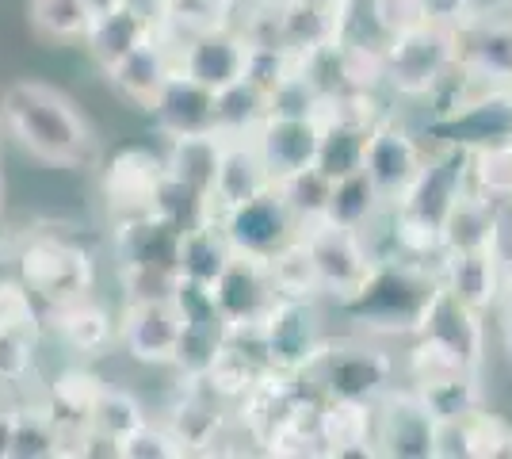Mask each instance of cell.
Listing matches in <instances>:
<instances>
[{
    "label": "cell",
    "instance_id": "cell-1",
    "mask_svg": "<svg viewBox=\"0 0 512 459\" xmlns=\"http://www.w3.org/2000/svg\"><path fill=\"white\" fill-rule=\"evenodd\" d=\"M0 123L31 157L77 169L92 157V131L73 100L39 81H20L0 100Z\"/></svg>",
    "mask_w": 512,
    "mask_h": 459
},
{
    "label": "cell",
    "instance_id": "cell-2",
    "mask_svg": "<svg viewBox=\"0 0 512 459\" xmlns=\"http://www.w3.org/2000/svg\"><path fill=\"white\" fill-rule=\"evenodd\" d=\"M436 291H440L436 268L394 257V261L375 264L367 287L356 299H348L344 310L375 333H413L417 337Z\"/></svg>",
    "mask_w": 512,
    "mask_h": 459
},
{
    "label": "cell",
    "instance_id": "cell-3",
    "mask_svg": "<svg viewBox=\"0 0 512 459\" xmlns=\"http://www.w3.org/2000/svg\"><path fill=\"white\" fill-rule=\"evenodd\" d=\"M455 66V31L448 27H409L383 46V81L402 96H428Z\"/></svg>",
    "mask_w": 512,
    "mask_h": 459
},
{
    "label": "cell",
    "instance_id": "cell-4",
    "mask_svg": "<svg viewBox=\"0 0 512 459\" xmlns=\"http://www.w3.org/2000/svg\"><path fill=\"white\" fill-rule=\"evenodd\" d=\"M20 284L50 310L92 295L96 264L88 249L62 238H39L20 253Z\"/></svg>",
    "mask_w": 512,
    "mask_h": 459
},
{
    "label": "cell",
    "instance_id": "cell-5",
    "mask_svg": "<svg viewBox=\"0 0 512 459\" xmlns=\"http://www.w3.org/2000/svg\"><path fill=\"white\" fill-rule=\"evenodd\" d=\"M256 341H260L268 368L302 375L325 349V333H321L314 299H276L256 326Z\"/></svg>",
    "mask_w": 512,
    "mask_h": 459
},
{
    "label": "cell",
    "instance_id": "cell-6",
    "mask_svg": "<svg viewBox=\"0 0 512 459\" xmlns=\"http://www.w3.org/2000/svg\"><path fill=\"white\" fill-rule=\"evenodd\" d=\"M302 241H306V249L314 257V268H318L321 295L337 299L341 306L360 295L367 280H371V272H375V264H379L356 230L314 222V226L302 230Z\"/></svg>",
    "mask_w": 512,
    "mask_h": 459
},
{
    "label": "cell",
    "instance_id": "cell-7",
    "mask_svg": "<svg viewBox=\"0 0 512 459\" xmlns=\"http://www.w3.org/2000/svg\"><path fill=\"white\" fill-rule=\"evenodd\" d=\"M245 62H249V43L230 23H211L188 35L184 43H176V73L211 92L245 81Z\"/></svg>",
    "mask_w": 512,
    "mask_h": 459
},
{
    "label": "cell",
    "instance_id": "cell-8",
    "mask_svg": "<svg viewBox=\"0 0 512 459\" xmlns=\"http://www.w3.org/2000/svg\"><path fill=\"white\" fill-rule=\"evenodd\" d=\"M302 375H318L325 394L375 402L383 391H390L394 360L383 349H367V345H352V341H341V345H329L325 341L318 360Z\"/></svg>",
    "mask_w": 512,
    "mask_h": 459
},
{
    "label": "cell",
    "instance_id": "cell-9",
    "mask_svg": "<svg viewBox=\"0 0 512 459\" xmlns=\"http://www.w3.org/2000/svg\"><path fill=\"white\" fill-rule=\"evenodd\" d=\"M218 226L226 241L234 245V253L241 257H256V261H268L272 253H279L287 241H295L302 234L295 215L283 207L276 188L260 192L256 199L241 203V207H230L218 215Z\"/></svg>",
    "mask_w": 512,
    "mask_h": 459
},
{
    "label": "cell",
    "instance_id": "cell-10",
    "mask_svg": "<svg viewBox=\"0 0 512 459\" xmlns=\"http://www.w3.org/2000/svg\"><path fill=\"white\" fill-rule=\"evenodd\" d=\"M436 417L428 414L425 398L406 391H383L375 398V452L394 459H432Z\"/></svg>",
    "mask_w": 512,
    "mask_h": 459
},
{
    "label": "cell",
    "instance_id": "cell-11",
    "mask_svg": "<svg viewBox=\"0 0 512 459\" xmlns=\"http://www.w3.org/2000/svg\"><path fill=\"white\" fill-rule=\"evenodd\" d=\"M425 157L428 150L406 127H398L394 119H375L367 131V146H363V173L371 176V184L379 188L386 203H394L417 180Z\"/></svg>",
    "mask_w": 512,
    "mask_h": 459
},
{
    "label": "cell",
    "instance_id": "cell-12",
    "mask_svg": "<svg viewBox=\"0 0 512 459\" xmlns=\"http://www.w3.org/2000/svg\"><path fill=\"white\" fill-rule=\"evenodd\" d=\"M211 291L214 306H218V314H222L230 333L256 329L260 318L279 299L276 287H272V276H268V264L256 261V257H241V253H234V261L226 264V272L214 280Z\"/></svg>",
    "mask_w": 512,
    "mask_h": 459
},
{
    "label": "cell",
    "instance_id": "cell-13",
    "mask_svg": "<svg viewBox=\"0 0 512 459\" xmlns=\"http://www.w3.org/2000/svg\"><path fill=\"white\" fill-rule=\"evenodd\" d=\"M253 146L272 176V184L318 165L321 119L318 115H268L253 134Z\"/></svg>",
    "mask_w": 512,
    "mask_h": 459
},
{
    "label": "cell",
    "instance_id": "cell-14",
    "mask_svg": "<svg viewBox=\"0 0 512 459\" xmlns=\"http://www.w3.org/2000/svg\"><path fill=\"white\" fill-rule=\"evenodd\" d=\"M184 333V318L172 299H142L127 303L119 322V345L138 364H172Z\"/></svg>",
    "mask_w": 512,
    "mask_h": 459
},
{
    "label": "cell",
    "instance_id": "cell-15",
    "mask_svg": "<svg viewBox=\"0 0 512 459\" xmlns=\"http://www.w3.org/2000/svg\"><path fill=\"white\" fill-rule=\"evenodd\" d=\"M172 77H176V43H172L165 31H157L153 39L130 50L127 58L115 69H107V81L111 88L134 104V108L150 111L157 104V96L165 92Z\"/></svg>",
    "mask_w": 512,
    "mask_h": 459
},
{
    "label": "cell",
    "instance_id": "cell-16",
    "mask_svg": "<svg viewBox=\"0 0 512 459\" xmlns=\"http://www.w3.org/2000/svg\"><path fill=\"white\" fill-rule=\"evenodd\" d=\"M161 176H165V157H157L150 150L115 153L111 165L104 169V199L115 222L150 215Z\"/></svg>",
    "mask_w": 512,
    "mask_h": 459
},
{
    "label": "cell",
    "instance_id": "cell-17",
    "mask_svg": "<svg viewBox=\"0 0 512 459\" xmlns=\"http://www.w3.org/2000/svg\"><path fill=\"white\" fill-rule=\"evenodd\" d=\"M455 62L493 85L512 88V23L505 16H470L455 27Z\"/></svg>",
    "mask_w": 512,
    "mask_h": 459
},
{
    "label": "cell",
    "instance_id": "cell-18",
    "mask_svg": "<svg viewBox=\"0 0 512 459\" xmlns=\"http://www.w3.org/2000/svg\"><path fill=\"white\" fill-rule=\"evenodd\" d=\"M321 456H379L375 452V402L325 394L318 410Z\"/></svg>",
    "mask_w": 512,
    "mask_h": 459
},
{
    "label": "cell",
    "instance_id": "cell-19",
    "mask_svg": "<svg viewBox=\"0 0 512 459\" xmlns=\"http://www.w3.org/2000/svg\"><path fill=\"white\" fill-rule=\"evenodd\" d=\"M436 280L451 299H459L470 310H490L501 291V253L497 249H478V253H444L436 261Z\"/></svg>",
    "mask_w": 512,
    "mask_h": 459
},
{
    "label": "cell",
    "instance_id": "cell-20",
    "mask_svg": "<svg viewBox=\"0 0 512 459\" xmlns=\"http://www.w3.org/2000/svg\"><path fill=\"white\" fill-rule=\"evenodd\" d=\"M268 188H272V176L264 169L253 138H222V161H218V176H214L211 188L214 219L222 211H230V207H241V203L256 199Z\"/></svg>",
    "mask_w": 512,
    "mask_h": 459
},
{
    "label": "cell",
    "instance_id": "cell-21",
    "mask_svg": "<svg viewBox=\"0 0 512 459\" xmlns=\"http://www.w3.org/2000/svg\"><path fill=\"white\" fill-rule=\"evenodd\" d=\"M421 333L444 341L467 368L478 372L482 352H486V322H482V310H470V306H463L459 299H451L448 291L440 287L432 306H428L425 322H421Z\"/></svg>",
    "mask_w": 512,
    "mask_h": 459
},
{
    "label": "cell",
    "instance_id": "cell-22",
    "mask_svg": "<svg viewBox=\"0 0 512 459\" xmlns=\"http://www.w3.org/2000/svg\"><path fill=\"white\" fill-rule=\"evenodd\" d=\"M501 241V207L478 192H463L451 203V211L440 222V245L444 253H478L497 249Z\"/></svg>",
    "mask_w": 512,
    "mask_h": 459
},
{
    "label": "cell",
    "instance_id": "cell-23",
    "mask_svg": "<svg viewBox=\"0 0 512 459\" xmlns=\"http://www.w3.org/2000/svg\"><path fill=\"white\" fill-rule=\"evenodd\" d=\"M161 27L146 16V12H138L134 4H119L115 12H104V16H96L92 27H88L85 35V46L88 54H92V62L104 69H115L123 58H127L130 50H138V46L153 39Z\"/></svg>",
    "mask_w": 512,
    "mask_h": 459
},
{
    "label": "cell",
    "instance_id": "cell-24",
    "mask_svg": "<svg viewBox=\"0 0 512 459\" xmlns=\"http://www.w3.org/2000/svg\"><path fill=\"white\" fill-rule=\"evenodd\" d=\"M119 268H169L176 272V257H180V230L165 222L161 215H134V219H119Z\"/></svg>",
    "mask_w": 512,
    "mask_h": 459
},
{
    "label": "cell",
    "instance_id": "cell-25",
    "mask_svg": "<svg viewBox=\"0 0 512 459\" xmlns=\"http://www.w3.org/2000/svg\"><path fill=\"white\" fill-rule=\"evenodd\" d=\"M150 111L165 138L214 131V92L203 85H195V81H188L184 73L172 77Z\"/></svg>",
    "mask_w": 512,
    "mask_h": 459
},
{
    "label": "cell",
    "instance_id": "cell-26",
    "mask_svg": "<svg viewBox=\"0 0 512 459\" xmlns=\"http://www.w3.org/2000/svg\"><path fill=\"white\" fill-rule=\"evenodd\" d=\"M279 35L291 54H314L341 43V8L321 0H279Z\"/></svg>",
    "mask_w": 512,
    "mask_h": 459
},
{
    "label": "cell",
    "instance_id": "cell-27",
    "mask_svg": "<svg viewBox=\"0 0 512 459\" xmlns=\"http://www.w3.org/2000/svg\"><path fill=\"white\" fill-rule=\"evenodd\" d=\"M218 161H222V134H176L169 138V150H165V173L195 192L211 196Z\"/></svg>",
    "mask_w": 512,
    "mask_h": 459
},
{
    "label": "cell",
    "instance_id": "cell-28",
    "mask_svg": "<svg viewBox=\"0 0 512 459\" xmlns=\"http://www.w3.org/2000/svg\"><path fill=\"white\" fill-rule=\"evenodd\" d=\"M230 261H234V245L226 241L218 219L203 222V226H195V230H184V234H180V257H176L180 280H192V284L211 287L214 280L226 272V264Z\"/></svg>",
    "mask_w": 512,
    "mask_h": 459
},
{
    "label": "cell",
    "instance_id": "cell-29",
    "mask_svg": "<svg viewBox=\"0 0 512 459\" xmlns=\"http://www.w3.org/2000/svg\"><path fill=\"white\" fill-rule=\"evenodd\" d=\"M54 322L65 345H73L77 352H104L119 341V322L100 303H92V295L54 306Z\"/></svg>",
    "mask_w": 512,
    "mask_h": 459
},
{
    "label": "cell",
    "instance_id": "cell-30",
    "mask_svg": "<svg viewBox=\"0 0 512 459\" xmlns=\"http://www.w3.org/2000/svg\"><path fill=\"white\" fill-rule=\"evenodd\" d=\"M268 115H272L268 92L256 88L253 81H237L214 92V134L222 138H253Z\"/></svg>",
    "mask_w": 512,
    "mask_h": 459
},
{
    "label": "cell",
    "instance_id": "cell-31",
    "mask_svg": "<svg viewBox=\"0 0 512 459\" xmlns=\"http://www.w3.org/2000/svg\"><path fill=\"white\" fill-rule=\"evenodd\" d=\"M383 207H386V199L379 196V188L371 184V176L363 173V169H356V173L333 180V192H329V203H325L321 222L341 226V230H363Z\"/></svg>",
    "mask_w": 512,
    "mask_h": 459
},
{
    "label": "cell",
    "instance_id": "cell-32",
    "mask_svg": "<svg viewBox=\"0 0 512 459\" xmlns=\"http://www.w3.org/2000/svg\"><path fill=\"white\" fill-rule=\"evenodd\" d=\"M264 264H268V276H272V287H276L279 299H314V303L321 299L318 268H314V257H310L302 234L295 241H287Z\"/></svg>",
    "mask_w": 512,
    "mask_h": 459
},
{
    "label": "cell",
    "instance_id": "cell-33",
    "mask_svg": "<svg viewBox=\"0 0 512 459\" xmlns=\"http://www.w3.org/2000/svg\"><path fill=\"white\" fill-rule=\"evenodd\" d=\"M367 131L363 123H348V119H321V150L318 169L329 180L348 176L363 169V146H367Z\"/></svg>",
    "mask_w": 512,
    "mask_h": 459
},
{
    "label": "cell",
    "instance_id": "cell-34",
    "mask_svg": "<svg viewBox=\"0 0 512 459\" xmlns=\"http://www.w3.org/2000/svg\"><path fill=\"white\" fill-rule=\"evenodd\" d=\"M467 188L486 196L490 203L505 207L512 203V146L509 142H490L467 150Z\"/></svg>",
    "mask_w": 512,
    "mask_h": 459
},
{
    "label": "cell",
    "instance_id": "cell-35",
    "mask_svg": "<svg viewBox=\"0 0 512 459\" xmlns=\"http://www.w3.org/2000/svg\"><path fill=\"white\" fill-rule=\"evenodd\" d=\"M62 456V425L50 406H16L12 452L8 459H50Z\"/></svg>",
    "mask_w": 512,
    "mask_h": 459
},
{
    "label": "cell",
    "instance_id": "cell-36",
    "mask_svg": "<svg viewBox=\"0 0 512 459\" xmlns=\"http://www.w3.org/2000/svg\"><path fill=\"white\" fill-rule=\"evenodd\" d=\"M100 391H104V383L96 375L73 368V372H62L54 379L46 406H50V414L58 417V425H65V429H88V414H92Z\"/></svg>",
    "mask_w": 512,
    "mask_h": 459
},
{
    "label": "cell",
    "instance_id": "cell-37",
    "mask_svg": "<svg viewBox=\"0 0 512 459\" xmlns=\"http://www.w3.org/2000/svg\"><path fill=\"white\" fill-rule=\"evenodd\" d=\"M203 387V383H199ZM207 391V387H203ZM169 429L176 433V440L184 444V456L188 452H207V444L218 440V429H222V410H218V398L211 391L207 394H188L176 414H172Z\"/></svg>",
    "mask_w": 512,
    "mask_h": 459
},
{
    "label": "cell",
    "instance_id": "cell-38",
    "mask_svg": "<svg viewBox=\"0 0 512 459\" xmlns=\"http://www.w3.org/2000/svg\"><path fill=\"white\" fill-rule=\"evenodd\" d=\"M146 421H150V417H146L142 402H138L134 394L119 391V387H107L104 383V391H100L96 406H92V414H88V433L111 440V444L119 448V444H123L138 425H146Z\"/></svg>",
    "mask_w": 512,
    "mask_h": 459
},
{
    "label": "cell",
    "instance_id": "cell-39",
    "mask_svg": "<svg viewBox=\"0 0 512 459\" xmlns=\"http://www.w3.org/2000/svg\"><path fill=\"white\" fill-rule=\"evenodd\" d=\"M272 188L279 192L283 207L295 215L299 230H306V226L321 222V215H325V203H329V192H333V180L321 173L318 165H310V169H302V173H291V176H283V180H276Z\"/></svg>",
    "mask_w": 512,
    "mask_h": 459
},
{
    "label": "cell",
    "instance_id": "cell-40",
    "mask_svg": "<svg viewBox=\"0 0 512 459\" xmlns=\"http://www.w3.org/2000/svg\"><path fill=\"white\" fill-rule=\"evenodd\" d=\"M92 20L85 0H31V27L46 43H85Z\"/></svg>",
    "mask_w": 512,
    "mask_h": 459
},
{
    "label": "cell",
    "instance_id": "cell-41",
    "mask_svg": "<svg viewBox=\"0 0 512 459\" xmlns=\"http://www.w3.org/2000/svg\"><path fill=\"white\" fill-rule=\"evenodd\" d=\"M153 215H161V219L172 222L184 234V230H195V226L211 222L214 207L211 196H203V192H195V188H188L176 176L165 173L161 184H157V196H153Z\"/></svg>",
    "mask_w": 512,
    "mask_h": 459
},
{
    "label": "cell",
    "instance_id": "cell-42",
    "mask_svg": "<svg viewBox=\"0 0 512 459\" xmlns=\"http://www.w3.org/2000/svg\"><path fill=\"white\" fill-rule=\"evenodd\" d=\"M406 372L413 379V387H432V383H444V379H455V375L474 372V368H467L444 341L417 333V341L406 352Z\"/></svg>",
    "mask_w": 512,
    "mask_h": 459
},
{
    "label": "cell",
    "instance_id": "cell-43",
    "mask_svg": "<svg viewBox=\"0 0 512 459\" xmlns=\"http://www.w3.org/2000/svg\"><path fill=\"white\" fill-rule=\"evenodd\" d=\"M425 398L432 417H474L482 410V387H478V372H463L432 387H413Z\"/></svg>",
    "mask_w": 512,
    "mask_h": 459
},
{
    "label": "cell",
    "instance_id": "cell-44",
    "mask_svg": "<svg viewBox=\"0 0 512 459\" xmlns=\"http://www.w3.org/2000/svg\"><path fill=\"white\" fill-rule=\"evenodd\" d=\"M299 69V54H291L287 46H249V62H245V81H253L264 92H276L291 73Z\"/></svg>",
    "mask_w": 512,
    "mask_h": 459
},
{
    "label": "cell",
    "instance_id": "cell-45",
    "mask_svg": "<svg viewBox=\"0 0 512 459\" xmlns=\"http://www.w3.org/2000/svg\"><path fill=\"white\" fill-rule=\"evenodd\" d=\"M35 337H39V329L0 326V383H23L31 375Z\"/></svg>",
    "mask_w": 512,
    "mask_h": 459
},
{
    "label": "cell",
    "instance_id": "cell-46",
    "mask_svg": "<svg viewBox=\"0 0 512 459\" xmlns=\"http://www.w3.org/2000/svg\"><path fill=\"white\" fill-rule=\"evenodd\" d=\"M470 452L474 459H512V425L497 414L470 417Z\"/></svg>",
    "mask_w": 512,
    "mask_h": 459
},
{
    "label": "cell",
    "instance_id": "cell-47",
    "mask_svg": "<svg viewBox=\"0 0 512 459\" xmlns=\"http://www.w3.org/2000/svg\"><path fill=\"white\" fill-rule=\"evenodd\" d=\"M119 456H127V459H176V456H184V444L176 440V433H172L169 425H153V421H146V425H138V429L119 444Z\"/></svg>",
    "mask_w": 512,
    "mask_h": 459
},
{
    "label": "cell",
    "instance_id": "cell-48",
    "mask_svg": "<svg viewBox=\"0 0 512 459\" xmlns=\"http://www.w3.org/2000/svg\"><path fill=\"white\" fill-rule=\"evenodd\" d=\"M123 287H127V303H142V299H172L180 272L169 268H119Z\"/></svg>",
    "mask_w": 512,
    "mask_h": 459
},
{
    "label": "cell",
    "instance_id": "cell-49",
    "mask_svg": "<svg viewBox=\"0 0 512 459\" xmlns=\"http://www.w3.org/2000/svg\"><path fill=\"white\" fill-rule=\"evenodd\" d=\"M432 459H474V452H470V417H436Z\"/></svg>",
    "mask_w": 512,
    "mask_h": 459
},
{
    "label": "cell",
    "instance_id": "cell-50",
    "mask_svg": "<svg viewBox=\"0 0 512 459\" xmlns=\"http://www.w3.org/2000/svg\"><path fill=\"white\" fill-rule=\"evenodd\" d=\"M371 8H375V20L383 23L386 35H398V31H409V27L425 23L421 0H371Z\"/></svg>",
    "mask_w": 512,
    "mask_h": 459
},
{
    "label": "cell",
    "instance_id": "cell-51",
    "mask_svg": "<svg viewBox=\"0 0 512 459\" xmlns=\"http://www.w3.org/2000/svg\"><path fill=\"white\" fill-rule=\"evenodd\" d=\"M421 16L432 27L455 31L459 23H467L474 16V0H421Z\"/></svg>",
    "mask_w": 512,
    "mask_h": 459
},
{
    "label": "cell",
    "instance_id": "cell-52",
    "mask_svg": "<svg viewBox=\"0 0 512 459\" xmlns=\"http://www.w3.org/2000/svg\"><path fill=\"white\" fill-rule=\"evenodd\" d=\"M12 429H16V406L0 402V459H8L12 452Z\"/></svg>",
    "mask_w": 512,
    "mask_h": 459
},
{
    "label": "cell",
    "instance_id": "cell-53",
    "mask_svg": "<svg viewBox=\"0 0 512 459\" xmlns=\"http://www.w3.org/2000/svg\"><path fill=\"white\" fill-rule=\"evenodd\" d=\"M88 8H92V16H104V12H115L119 4H127V0H85Z\"/></svg>",
    "mask_w": 512,
    "mask_h": 459
},
{
    "label": "cell",
    "instance_id": "cell-54",
    "mask_svg": "<svg viewBox=\"0 0 512 459\" xmlns=\"http://www.w3.org/2000/svg\"><path fill=\"white\" fill-rule=\"evenodd\" d=\"M321 4H333V8H344V0H321Z\"/></svg>",
    "mask_w": 512,
    "mask_h": 459
},
{
    "label": "cell",
    "instance_id": "cell-55",
    "mask_svg": "<svg viewBox=\"0 0 512 459\" xmlns=\"http://www.w3.org/2000/svg\"><path fill=\"white\" fill-rule=\"evenodd\" d=\"M505 20L512 23V0H509V4H505Z\"/></svg>",
    "mask_w": 512,
    "mask_h": 459
},
{
    "label": "cell",
    "instance_id": "cell-56",
    "mask_svg": "<svg viewBox=\"0 0 512 459\" xmlns=\"http://www.w3.org/2000/svg\"><path fill=\"white\" fill-rule=\"evenodd\" d=\"M0 203H4V184H0Z\"/></svg>",
    "mask_w": 512,
    "mask_h": 459
},
{
    "label": "cell",
    "instance_id": "cell-57",
    "mask_svg": "<svg viewBox=\"0 0 512 459\" xmlns=\"http://www.w3.org/2000/svg\"><path fill=\"white\" fill-rule=\"evenodd\" d=\"M509 146H512V138H509Z\"/></svg>",
    "mask_w": 512,
    "mask_h": 459
}]
</instances>
